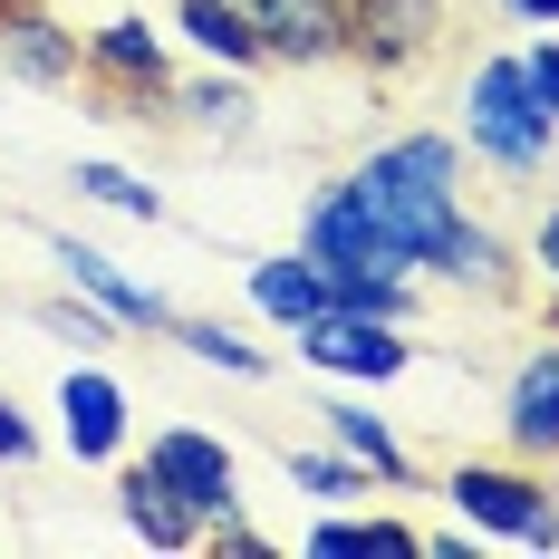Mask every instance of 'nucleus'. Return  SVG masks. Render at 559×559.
<instances>
[{
    "label": "nucleus",
    "instance_id": "1",
    "mask_svg": "<svg viewBox=\"0 0 559 559\" xmlns=\"http://www.w3.org/2000/svg\"><path fill=\"white\" fill-rule=\"evenodd\" d=\"M347 193H357V213L386 231V251L415 271H444V280H473V289H492L511 271L502 241L483 223H463V203H453V145L444 135H405L386 155H367V165L347 174Z\"/></svg>",
    "mask_w": 559,
    "mask_h": 559
},
{
    "label": "nucleus",
    "instance_id": "2",
    "mask_svg": "<svg viewBox=\"0 0 559 559\" xmlns=\"http://www.w3.org/2000/svg\"><path fill=\"white\" fill-rule=\"evenodd\" d=\"M463 135H473L502 174H540V165H550V145H559V116L540 107V87H531L521 58H483L473 107H463Z\"/></svg>",
    "mask_w": 559,
    "mask_h": 559
},
{
    "label": "nucleus",
    "instance_id": "3",
    "mask_svg": "<svg viewBox=\"0 0 559 559\" xmlns=\"http://www.w3.org/2000/svg\"><path fill=\"white\" fill-rule=\"evenodd\" d=\"M453 511L502 531L521 550H559V492H540V473H511V463H453Z\"/></svg>",
    "mask_w": 559,
    "mask_h": 559
},
{
    "label": "nucleus",
    "instance_id": "4",
    "mask_svg": "<svg viewBox=\"0 0 559 559\" xmlns=\"http://www.w3.org/2000/svg\"><path fill=\"white\" fill-rule=\"evenodd\" d=\"M251 20L261 58H289V68H319V58H347V0H231Z\"/></svg>",
    "mask_w": 559,
    "mask_h": 559
},
{
    "label": "nucleus",
    "instance_id": "5",
    "mask_svg": "<svg viewBox=\"0 0 559 559\" xmlns=\"http://www.w3.org/2000/svg\"><path fill=\"white\" fill-rule=\"evenodd\" d=\"M299 347L319 357V367H337V377H367V386H386V377H405V337H386V319H357V309H319V319H299Z\"/></svg>",
    "mask_w": 559,
    "mask_h": 559
},
{
    "label": "nucleus",
    "instance_id": "6",
    "mask_svg": "<svg viewBox=\"0 0 559 559\" xmlns=\"http://www.w3.org/2000/svg\"><path fill=\"white\" fill-rule=\"evenodd\" d=\"M145 463H155V473H165L174 492H183V502L203 511V531H213V521H223V511L241 502V473H231V453L213 444V435H193V425H165Z\"/></svg>",
    "mask_w": 559,
    "mask_h": 559
},
{
    "label": "nucleus",
    "instance_id": "7",
    "mask_svg": "<svg viewBox=\"0 0 559 559\" xmlns=\"http://www.w3.org/2000/svg\"><path fill=\"white\" fill-rule=\"evenodd\" d=\"M444 29V0H347V49L367 68H415Z\"/></svg>",
    "mask_w": 559,
    "mask_h": 559
},
{
    "label": "nucleus",
    "instance_id": "8",
    "mask_svg": "<svg viewBox=\"0 0 559 559\" xmlns=\"http://www.w3.org/2000/svg\"><path fill=\"white\" fill-rule=\"evenodd\" d=\"M0 58H10L29 87H68V78L87 68L78 29H58L49 10H29V0H10V10H0Z\"/></svg>",
    "mask_w": 559,
    "mask_h": 559
},
{
    "label": "nucleus",
    "instance_id": "9",
    "mask_svg": "<svg viewBox=\"0 0 559 559\" xmlns=\"http://www.w3.org/2000/svg\"><path fill=\"white\" fill-rule=\"evenodd\" d=\"M58 435H68L78 463H107V453L126 444V395H116V377L68 367V386H58Z\"/></svg>",
    "mask_w": 559,
    "mask_h": 559
},
{
    "label": "nucleus",
    "instance_id": "10",
    "mask_svg": "<svg viewBox=\"0 0 559 559\" xmlns=\"http://www.w3.org/2000/svg\"><path fill=\"white\" fill-rule=\"evenodd\" d=\"M116 511H126V531H135V540H155V550H203V511L183 502L155 463H135V473L116 483Z\"/></svg>",
    "mask_w": 559,
    "mask_h": 559
},
{
    "label": "nucleus",
    "instance_id": "11",
    "mask_svg": "<svg viewBox=\"0 0 559 559\" xmlns=\"http://www.w3.org/2000/svg\"><path fill=\"white\" fill-rule=\"evenodd\" d=\"M87 78H107V87H126V97H174L165 39H155L145 20H107V29L87 39Z\"/></svg>",
    "mask_w": 559,
    "mask_h": 559
},
{
    "label": "nucleus",
    "instance_id": "12",
    "mask_svg": "<svg viewBox=\"0 0 559 559\" xmlns=\"http://www.w3.org/2000/svg\"><path fill=\"white\" fill-rule=\"evenodd\" d=\"M58 271L78 280L107 319H135V329H174V309H165V289H145V280H126L107 261V251H87V241H58Z\"/></svg>",
    "mask_w": 559,
    "mask_h": 559
},
{
    "label": "nucleus",
    "instance_id": "13",
    "mask_svg": "<svg viewBox=\"0 0 559 559\" xmlns=\"http://www.w3.org/2000/svg\"><path fill=\"white\" fill-rule=\"evenodd\" d=\"M511 444L521 453H559V337L511 377Z\"/></svg>",
    "mask_w": 559,
    "mask_h": 559
},
{
    "label": "nucleus",
    "instance_id": "14",
    "mask_svg": "<svg viewBox=\"0 0 559 559\" xmlns=\"http://www.w3.org/2000/svg\"><path fill=\"white\" fill-rule=\"evenodd\" d=\"M251 309L280 319V329H299V319L329 309V271H319L309 251H299V261H261V271H251Z\"/></svg>",
    "mask_w": 559,
    "mask_h": 559
},
{
    "label": "nucleus",
    "instance_id": "15",
    "mask_svg": "<svg viewBox=\"0 0 559 559\" xmlns=\"http://www.w3.org/2000/svg\"><path fill=\"white\" fill-rule=\"evenodd\" d=\"M183 39H193L203 58H223V68H251V58H261L251 20H241L231 0H183Z\"/></svg>",
    "mask_w": 559,
    "mask_h": 559
},
{
    "label": "nucleus",
    "instance_id": "16",
    "mask_svg": "<svg viewBox=\"0 0 559 559\" xmlns=\"http://www.w3.org/2000/svg\"><path fill=\"white\" fill-rule=\"evenodd\" d=\"M319 415H329V435H337L347 453H357V463H367L377 483H405V473H415V463H405V444H395L377 415H357V405H319Z\"/></svg>",
    "mask_w": 559,
    "mask_h": 559
},
{
    "label": "nucleus",
    "instance_id": "17",
    "mask_svg": "<svg viewBox=\"0 0 559 559\" xmlns=\"http://www.w3.org/2000/svg\"><path fill=\"white\" fill-rule=\"evenodd\" d=\"M309 550H319V559H386V550H425V540L395 531V521H319Z\"/></svg>",
    "mask_w": 559,
    "mask_h": 559
},
{
    "label": "nucleus",
    "instance_id": "18",
    "mask_svg": "<svg viewBox=\"0 0 559 559\" xmlns=\"http://www.w3.org/2000/svg\"><path fill=\"white\" fill-rule=\"evenodd\" d=\"M289 483L309 492V502H347V492H377V473L347 453V463H329V453H289Z\"/></svg>",
    "mask_w": 559,
    "mask_h": 559
},
{
    "label": "nucleus",
    "instance_id": "19",
    "mask_svg": "<svg viewBox=\"0 0 559 559\" xmlns=\"http://www.w3.org/2000/svg\"><path fill=\"white\" fill-rule=\"evenodd\" d=\"M78 193H87V203H116V213H135V223H155V213H165V193H155V183H135L126 165H78Z\"/></svg>",
    "mask_w": 559,
    "mask_h": 559
},
{
    "label": "nucleus",
    "instance_id": "20",
    "mask_svg": "<svg viewBox=\"0 0 559 559\" xmlns=\"http://www.w3.org/2000/svg\"><path fill=\"white\" fill-rule=\"evenodd\" d=\"M183 347H193V357H203V367H231V377H261V347H251V337H231L223 319H183Z\"/></svg>",
    "mask_w": 559,
    "mask_h": 559
},
{
    "label": "nucleus",
    "instance_id": "21",
    "mask_svg": "<svg viewBox=\"0 0 559 559\" xmlns=\"http://www.w3.org/2000/svg\"><path fill=\"white\" fill-rule=\"evenodd\" d=\"M183 107H193V126H241L251 97H241V78H193V87H183Z\"/></svg>",
    "mask_w": 559,
    "mask_h": 559
},
{
    "label": "nucleus",
    "instance_id": "22",
    "mask_svg": "<svg viewBox=\"0 0 559 559\" xmlns=\"http://www.w3.org/2000/svg\"><path fill=\"white\" fill-rule=\"evenodd\" d=\"M521 68H531V87H540V107L559 116V39H540V49L521 58Z\"/></svg>",
    "mask_w": 559,
    "mask_h": 559
},
{
    "label": "nucleus",
    "instance_id": "23",
    "mask_svg": "<svg viewBox=\"0 0 559 559\" xmlns=\"http://www.w3.org/2000/svg\"><path fill=\"white\" fill-rule=\"evenodd\" d=\"M29 453H39V435H29V425H20V405L0 395V463H29Z\"/></svg>",
    "mask_w": 559,
    "mask_h": 559
},
{
    "label": "nucleus",
    "instance_id": "24",
    "mask_svg": "<svg viewBox=\"0 0 559 559\" xmlns=\"http://www.w3.org/2000/svg\"><path fill=\"white\" fill-rule=\"evenodd\" d=\"M49 329H58V337H78V347H107V337H116L107 319H97V309H58Z\"/></svg>",
    "mask_w": 559,
    "mask_h": 559
},
{
    "label": "nucleus",
    "instance_id": "25",
    "mask_svg": "<svg viewBox=\"0 0 559 559\" xmlns=\"http://www.w3.org/2000/svg\"><path fill=\"white\" fill-rule=\"evenodd\" d=\"M540 271L559 280V213H550V223H540Z\"/></svg>",
    "mask_w": 559,
    "mask_h": 559
},
{
    "label": "nucleus",
    "instance_id": "26",
    "mask_svg": "<svg viewBox=\"0 0 559 559\" xmlns=\"http://www.w3.org/2000/svg\"><path fill=\"white\" fill-rule=\"evenodd\" d=\"M511 10H521V20H559V0H511Z\"/></svg>",
    "mask_w": 559,
    "mask_h": 559
},
{
    "label": "nucleus",
    "instance_id": "27",
    "mask_svg": "<svg viewBox=\"0 0 559 559\" xmlns=\"http://www.w3.org/2000/svg\"><path fill=\"white\" fill-rule=\"evenodd\" d=\"M0 10H10V0H0Z\"/></svg>",
    "mask_w": 559,
    "mask_h": 559
}]
</instances>
